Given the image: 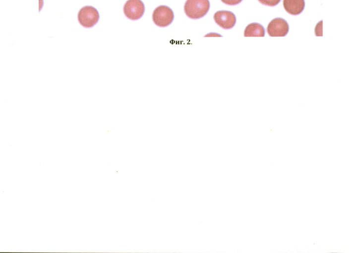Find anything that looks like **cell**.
Returning <instances> with one entry per match:
<instances>
[{
    "mask_svg": "<svg viewBox=\"0 0 359 253\" xmlns=\"http://www.w3.org/2000/svg\"><path fill=\"white\" fill-rule=\"evenodd\" d=\"M210 6L209 0H187L184 4L185 14L192 19H198L204 16Z\"/></svg>",
    "mask_w": 359,
    "mask_h": 253,
    "instance_id": "obj_1",
    "label": "cell"
},
{
    "mask_svg": "<svg viewBox=\"0 0 359 253\" xmlns=\"http://www.w3.org/2000/svg\"><path fill=\"white\" fill-rule=\"evenodd\" d=\"M154 23L160 27H165L171 24L174 19L173 10L168 6L162 5L156 7L152 14Z\"/></svg>",
    "mask_w": 359,
    "mask_h": 253,
    "instance_id": "obj_2",
    "label": "cell"
},
{
    "mask_svg": "<svg viewBox=\"0 0 359 253\" xmlns=\"http://www.w3.org/2000/svg\"><path fill=\"white\" fill-rule=\"evenodd\" d=\"M100 16L98 10L92 6L83 7L78 13L79 23L85 28H91L97 23Z\"/></svg>",
    "mask_w": 359,
    "mask_h": 253,
    "instance_id": "obj_3",
    "label": "cell"
},
{
    "mask_svg": "<svg viewBox=\"0 0 359 253\" xmlns=\"http://www.w3.org/2000/svg\"><path fill=\"white\" fill-rule=\"evenodd\" d=\"M145 12V5L141 0H128L123 6V12L129 19H140Z\"/></svg>",
    "mask_w": 359,
    "mask_h": 253,
    "instance_id": "obj_4",
    "label": "cell"
},
{
    "mask_svg": "<svg viewBox=\"0 0 359 253\" xmlns=\"http://www.w3.org/2000/svg\"><path fill=\"white\" fill-rule=\"evenodd\" d=\"M267 31L270 37H285L289 32V25L284 19L276 18L268 24Z\"/></svg>",
    "mask_w": 359,
    "mask_h": 253,
    "instance_id": "obj_5",
    "label": "cell"
},
{
    "mask_svg": "<svg viewBox=\"0 0 359 253\" xmlns=\"http://www.w3.org/2000/svg\"><path fill=\"white\" fill-rule=\"evenodd\" d=\"M214 19L219 26L224 29H230L236 23V17L234 13L228 10H220L214 15Z\"/></svg>",
    "mask_w": 359,
    "mask_h": 253,
    "instance_id": "obj_6",
    "label": "cell"
},
{
    "mask_svg": "<svg viewBox=\"0 0 359 253\" xmlns=\"http://www.w3.org/2000/svg\"><path fill=\"white\" fill-rule=\"evenodd\" d=\"M283 3L285 10L292 15L300 14L305 4L304 0H283Z\"/></svg>",
    "mask_w": 359,
    "mask_h": 253,
    "instance_id": "obj_7",
    "label": "cell"
},
{
    "mask_svg": "<svg viewBox=\"0 0 359 253\" xmlns=\"http://www.w3.org/2000/svg\"><path fill=\"white\" fill-rule=\"evenodd\" d=\"M265 30L263 26L258 23L248 24L244 31V37H264Z\"/></svg>",
    "mask_w": 359,
    "mask_h": 253,
    "instance_id": "obj_8",
    "label": "cell"
},
{
    "mask_svg": "<svg viewBox=\"0 0 359 253\" xmlns=\"http://www.w3.org/2000/svg\"><path fill=\"white\" fill-rule=\"evenodd\" d=\"M261 3L269 6H274L277 5L280 1L281 0H258Z\"/></svg>",
    "mask_w": 359,
    "mask_h": 253,
    "instance_id": "obj_9",
    "label": "cell"
},
{
    "mask_svg": "<svg viewBox=\"0 0 359 253\" xmlns=\"http://www.w3.org/2000/svg\"><path fill=\"white\" fill-rule=\"evenodd\" d=\"M242 0H221L224 3L229 5H235L239 3Z\"/></svg>",
    "mask_w": 359,
    "mask_h": 253,
    "instance_id": "obj_10",
    "label": "cell"
}]
</instances>
